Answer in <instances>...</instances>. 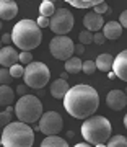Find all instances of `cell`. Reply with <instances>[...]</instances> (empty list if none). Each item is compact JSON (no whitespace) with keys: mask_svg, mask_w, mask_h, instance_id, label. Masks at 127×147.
<instances>
[{"mask_svg":"<svg viewBox=\"0 0 127 147\" xmlns=\"http://www.w3.org/2000/svg\"><path fill=\"white\" fill-rule=\"evenodd\" d=\"M64 108L75 119H88L100 108V95L91 85H75L64 96Z\"/></svg>","mask_w":127,"mask_h":147,"instance_id":"cell-1","label":"cell"},{"mask_svg":"<svg viewBox=\"0 0 127 147\" xmlns=\"http://www.w3.org/2000/svg\"><path fill=\"white\" fill-rule=\"evenodd\" d=\"M10 36H11V42L18 49L28 51V53H31L33 49H36L42 41L41 28L37 26L36 21H33V20H20L13 26Z\"/></svg>","mask_w":127,"mask_h":147,"instance_id":"cell-2","label":"cell"},{"mask_svg":"<svg viewBox=\"0 0 127 147\" xmlns=\"http://www.w3.org/2000/svg\"><path fill=\"white\" fill-rule=\"evenodd\" d=\"M3 147H33L34 144V131L29 124L11 121L8 126L2 129L0 136Z\"/></svg>","mask_w":127,"mask_h":147,"instance_id":"cell-3","label":"cell"},{"mask_svg":"<svg viewBox=\"0 0 127 147\" xmlns=\"http://www.w3.org/2000/svg\"><path fill=\"white\" fill-rule=\"evenodd\" d=\"M112 132V126L109 119L104 116H90L88 119H85L82 124V136L86 141V144H104L109 141Z\"/></svg>","mask_w":127,"mask_h":147,"instance_id":"cell-4","label":"cell"},{"mask_svg":"<svg viewBox=\"0 0 127 147\" xmlns=\"http://www.w3.org/2000/svg\"><path fill=\"white\" fill-rule=\"evenodd\" d=\"M15 115L20 123L25 124H34L42 116V103L36 95H25L20 96V100L15 105Z\"/></svg>","mask_w":127,"mask_h":147,"instance_id":"cell-5","label":"cell"},{"mask_svg":"<svg viewBox=\"0 0 127 147\" xmlns=\"http://www.w3.org/2000/svg\"><path fill=\"white\" fill-rule=\"evenodd\" d=\"M49 79H51V70L44 62H34L28 64L25 67V74H23V80L28 88H44L47 85Z\"/></svg>","mask_w":127,"mask_h":147,"instance_id":"cell-6","label":"cell"},{"mask_svg":"<svg viewBox=\"0 0 127 147\" xmlns=\"http://www.w3.org/2000/svg\"><path fill=\"white\" fill-rule=\"evenodd\" d=\"M74 23L75 18L72 15V11H69L67 8H59L49 18V28L57 36H65L67 33H70L74 30Z\"/></svg>","mask_w":127,"mask_h":147,"instance_id":"cell-7","label":"cell"},{"mask_svg":"<svg viewBox=\"0 0 127 147\" xmlns=\"http://www.w3.org/2000/svg\"><path fill=\"white\" fill-rule=\"evenodd\" d=\"M49 51L59 61H69L75 54V44L69 36H55L49 42Z\"/></svg>","mask_w":127,"mask_h":147,"instance_id":"cell-8","label":"cell"},{"mask_svg":"<svg viewBox=\"0 0 127 147\" xmlns=\"http://www.w3.org/2000/svg\"><path fill=\"white\" fill-rule=\"evenodd\" d=\"M37 123H39L37 124L39 126V131L42 134H46V137L57 136L64 127V119L57 111H46V113H42V116L39 118Z\"/></svg>","mask_w":127,"mask_h":147,"instance_id":"cell-9","label":"cell"},{"mask_svg":"<svg viewBox=\"0 0 127 147\" xmlns=\"http://www.w3.org/2000/svg\"><path fill=\"white\" fill-rule=\"evenodd\" d=\"M106 103L112 111H121L127 106V95L122 90H111L106 95Z\"/></svg>","mask_w":127,"mask_h":147,"instance_id":"cell-10","label":"cell"},{"mask_svg":"<svg viewBox=\"0 0 127 147\" xmlns=\"http://www.w3.org/2000/svg\"><path fill=\"white\" fill-rule=\"evenodd\" d=\"M112 72L116 77H119L121 80L127 82V49L121 51L114 57V62H112Z\"/></svg>","mask_w":127,"mask_h":147,"instance_id":"cell-11","label":"cell"},{"mask_svg":"<svg viewBox=\"0 0 127 147\" xmlns=\"http://www.w3.org/2000/svg\"><path fill=\"white\" fill-rule=\"evenodd\" d=\"M83 25L86 28V31L90 33H98L101 28L104 26V18L95 11H88L83 18Z\"/></svg>","mask_w":127,"mask_h":147,"instance_id":"cell-12","label":"cell"},{"mask_svg":"<svg viewBox=\"0 0 127 147\" xmlns=\"http://www.w3.org/2000/svg\"><path fill=\"white\" fill-rule=\"evenodd\" d=\"M18 61V53L15 47L11 46H3L0 49V65L2 69H10L11 65H15Z\"/></svg>","mask_w":127,"mask_h":147,"instance_id":"cell-13","label":"cell"},{"mask_svg":"<svg viewBox=\"0 0 127 147\" xmlns=\"http://www.w3.org/2000/svg\"><path fill=\"white\" fill-rule=\"evenodd\" d=\"M18 13V5L13 0H0V21L13 20Z\"/></svg>","mask_w":127,"mask_h":147,"instance_id":"cell-14","label":"cell"},{"mask_svg":"<svg viewBox=\"0 0 127 147\" xmlns=\"http://www.w3.org/2000/svg\"><path fill=\"white\" fill-rule=\"evenodd\" d=\"M103 36L106 39H119L122 36V28L119 21H108L103 26Z\"/></svg>","mask_w":127,"mask_h":147,"instance_id":"cell-15","label":"cell"},{"mask_svg":"<svg viewBox=\"0 0 127 147\" xmlns=\"http://www.w3.org/2000/svg\"><path fill=\"white\" fill-rule=\"evenodd\" d=\"M69 88L70 87H69V84H67V80L57 79L51 84V95H52L55 100H64V96L67 95Z\"/></svg>","mask_w":127,"mask_h":147,"instance_id":"cell-16","label":"cell"},{"mask_svg":"<svg viewBox=\"0 0 127 147\" xmlns=\"http://www.w3.org/2000/svg\"><path fill=\"white\" fill-rule=\"evenodd\" d=\"M112 62H114V57H112L111 54H100L98 57H96L95 64H96V69L101 70V72H111L112 70Z\"/></svg>","mask_w":127,"mask_h":147,"instance_id":"cell-17","label":"cell"},{"mask_svg":"<svg viewBox=\"0 0 127 147\" xmlns=\"http://www.w3.org/2000/svg\"><path fill=\"white\" fill-rule=\"evenodd\" d=\"M15 101V92L10 85H0V106H10Z\"/></svg>","mask_w":127,"mask_h":147,"instance_id":"cell-18","label":"cell"},{"mask_svg":"<svg viewBox=\"0 0 127 147\" xmlns=\"http://www.w3.org/2000/svg\"><path fill=\"white\" fill-rule=\"evenodd\" d=\"M41 147H69V142L64 137L59 136H47L44 137L41 142Z\"/></svg>","mask_w":127,"mask_h":147,"instance_id":"cell-19","label":"cell"},{"mask_svg":"<svg viewBox=\"0 0 127 147\" xmlns=\"http://www.w3.org/2000/svg\"><path fill=\"white\" fill-rule=\"evenodd\" d=\"M82 65H83L82 59L74 56V57H70L69 61H65V72L67 74H78L80 70H82Z\"/></svg>","mask_w":127,"mask_h":147,"instance_id":"cell-20","label":"cell"},{"mask_svg":"<svg viewBox=\"0 0 127 147\" xmlns=\"http://www.w3.org/2000/svg\"><path fill=\"white\" fill-rule=\"evenodd\" d=\"M55 13V7H54L52 2H42L41 5H39V16H44V18H51V16Z\"/></svg>","mask_w":127,"mask_h":147,"instance_id":"cell-21","label":"cell"},{"mask_svg":"<svg viewBox=\"0 0 127 147\" xmlns=\"http://www.w3.org/2000/svg\"><path fill=\"white\" fill-rule=\"evenodd\" d=\"M100 0H69V5L75 8H93Z\"/></svg>","mask_w":127,"mask_h":147,"instance_id":"cell-22","label":"cell"},{"mask_svg":"<svg viewBox=\"0 0 127 147\" xmlns=\"http://www.w3.org/2000/svg\"><path fill=\"white\" fill-rule=\"evenodd\" d=\"M106 147H127V141H126V137L124 136L117 134V136L109 137V141H108V146Z\"/></svg>","mask_w":127,"mask_h":147,"instance_id":"cell-23","label":"cell"},{"mask_svg":"<svg viewBox=\"0 0 127 147\" xmlns=\"http://www.w3.org/2000/svg\"><path fill=\"white\" fill-rule=\"evenodd\" d=\"M8 72H10L11 79H23V74H25V67L21 65V64H15V65H11L8 69Z\"/></svg>","mask_w":127,"mask_h":147,"instance_id":"cell-24","label":"cell"},{"mask_svg":"<svg viewBox=\"0 0 127 147\" xmlns=\"http://www.w3.org/2000/svg\"><path fill=\"white\" fill-rule=\"evenodd\" d=\"M93 11H95V13H98V15L103 16V13H111V7L108 5L106 2L100 0V2H98V3H96V5L93 7Z\"/></svg>","mask_w":127,"mask_h":147,"instance_id":"cell-25","label":"cell"},{"mask_svg":"<svg viewBox=\"0 0 127 147\" xmlns=\"http://www.w3.org/2000/svg\"><path fill=\"white\" fill-rule=\"evenodd\" d=\"M18 61H20L21 65H25V67H26L28 64L33 62V54L28 53V51H21V53L18 54Z\"/></svg>","mask_w":127,"mask_h":147,"instance_id":"cell-26","label":"cell"},{"mask_svg":"<svg viewBox=\"0 0 127 147\" xmlns=\"http://www.w3.org/2000/svg\"><path fill=\"white\" fill-rule=\"evenodd\" d=\"M13 82L8 69H0V85H10Z\"/></svg>","mask_w":127,"mask_h":147,"instance_id":"cell-27","label":"cell"},{"mask_svg":"<svg viewBox=\"0 0 127 147\" xmlns=\"http://www.w3.org/2000/svg\"><path fill=\"white\" fill-rule=\"evenodd\" d=\"M78 41H80V44H91V42H93V33H90V31H86V30H85V31H82L78 34Z\"/></svg>","mask_w":127,"mask_h":147,"instance_id":"cell-28","label":"cell"},{"mask_svg":"<svg viewBox=\"0 0 127 147\" xmlns=\"http://www.w3.org/2000/svg\"><path fill=\"white\" fill-rule=\"evenodd\" d=\"M82 70H83L86 75H93V74H95V70H96L95 61H85L83 65H82Z\"/></svg>","mask_w":127,"mask_h":147,"instance_id":"cell-29","label":"cell"},{"mask_svg":"<svg viewBox=\"0 0 127 147\" xmlns=\"http://www.w3.org/2000/svg\"><path fill=\"white\" fill-rule=\"evenodd\" d=\"M11 123V115L7 113V111H2L0 113V127H5Z\"/></svg>","mask_w":127,"mask_h":147,"instance_id":"cell-30","label":"cell"},{"mask_svg":"<svg viewBox=\"0 0 127 147\" xmlns=\"http://www.w3.org/2000/svg\"><path fill=\"white\" fill-rule=\"evenodd\" d=\"M104 41H106V38L103 36V33H95V34H93V42H95V44H104Z\"/></svg>","mask_w":127,"mask_h":147,"instance_id":"cell-31","label":"cell"},{"mask_svg":"<svg viewBox=\"0 0 127 147\" xmlns=\"http://www.w3.org/2000/svg\"><path fill=\"white\" fill-rule=\"evenodd\" d=\"M119 25H121L122 30H124V28L127 30V10H124L121 13V16H119Z\"/></svg>","mask_w":127,"mask_h":147,"instance_id":"cell-32","label":"cell"},{"mask_svg":"<svg viewBox=\"0 0 127 147\" xmlns=\"http://www.w3.org/2000/svg\"><path fill=\"white\" fill-rule=\"evenodd\" d=\"M36 25L39 28H46V26H49V18H44V16H39L36 20Z\"/></svg>","mask_w":127,"mask_h":147,"instance_id":"cell-33","label":"cell"},{"mask_svg":"<svg viewBox=\"0 0 127 147\" xmlns=\"http://www.w3.org/2000/svg\"><path fill=\"white\" fill-rule=\"evenodd\" d=\"M16 93L20 95V96L28 95V87H26V85H18V87H16Z\"/></svg>","mask_w":127,"mask_h":147,"instance_id":"cell-34","label":"cell"},{"mask_svg":"<svg viewBox=\"0 0 127 147\" xmlns=\"http://www.w3.org/2000/svg\"><path fill=\"white\" fill-rule=\"evenodd\" d=\"M0 41L3 42V44H8V42H11V36L8 33H3V36L0 38Z\"/></svg>","mask_w":127,"mask_h":147,"instance_id":"cell-35","label":"cell"},{"mask_svg":"<svg viewBox=\"0 0 127 147\" xmlns=\"http://www.w3.org/2000/svg\"><path fill=\"white\" fill-rule=\"evenodd\" d=\"M85 53V46L83 44H75V54H83Z\"/></svg>","mask_w":127,"mask_h":147,"instance_id":"cell-36","label":"cell"},{"mask_svg":"<svg viewBox=\"0 0 127 147\" xmlns=\"http://www.w3.org/2000/svg\"><path fill=\"white\" fill-rule=\"evenodd\" d=\"M108 79H109V80L116 79V75H114V72H112V70H111V72H108Z\"/></svg>","mask_w":127,"mask_h":147,"instance_id":"cell-37","label":"cell"},{"mask_svg":"<svg viewBox=\"0 0 127 147\" xmlns=\"http://www.w3.org/2000/svg\"><path fill=\"white\" fill-rule=\"evenodd\" d=\"M75 147H91L90 144H86V142H80V144H77Z\"/></svg>","mask_w":127,"mask_h":147,"instance_id":"cell-38","label":"cell"},{"mask_svg":"<svg viewBox=\"0 0 127 147\" xmlns=\"http://www.w3.org/2000/svg\"><path fill=\"white\" fill-rule=\"evenodd\" d=\"M60 79H62V80H67V79H69V74H67V72H62V74H60Z\"/></svg>","mask_w":127,"mask_h":147,"instance_id":"cell-39","label":"cell"},{"mask_svg":"<svg viewBox=\"0 0 127 147\" xmlns=\"http://www.w3.org/2000/svg\"><path fill=\"white\" fill-rule=\"evenodd\" d=\"M124 126H126V127H127V115H126V116H124Z\"/></svg>","mask_w":127,"mask_h":147,"instance_id":"cell-40","label":"cell"},{"mask_svg":"<svg viewBox=\"0 0 127 147\" xmlns=\"http://www.w3.org/2000/svg\"><path fill=\"white\" fill-rule=\"evenodd\" d=\"M95 147H106L104 144H98V146H95Z\"/></svg>","mask_w":127,"mask_h":147,"instance_id":"cell-41","label":"cell"},{"mask_svg":"<svg viewBox=\"0 0 127 147\" xmlns=\"http://www.w3.org/2000/svg\"><path fill=\"white\" fill-rule=\"evenodd\" d=\"M0 30H2V21H0Z\"/></svg>","mask_w":127,"mask_h":147,"instance_id":"cell-42","label":"cell"},{"mask_svg":"<svg viewBox=\"0 0 127 147\" xmlns=\"http://www.w3.org/2000/svg\"><path fill=\"white\" fill-rule=\"evenodd\" d=\"M0 49H2V41H0Z\"/></svg>","mask_w":127,"mask_h":147,"instance_id":"cell-43","label":"cell"},{"mask_svg":"<svg viewBox=\"0 0 127 147\" xmlns=\"http://www.w3.org/2000/svg\"><path fill=\"white\" fill-rule=\"evenodd\" d=\"M124 93H126V95H127V88H126V92H124Z\"/></svg>","mask_w":127,"mask_h":147,"instance_id":"cell-44","label":"cell"},{"mask_svg":"<svg viewBox=\"0 0 127 147\" xmlns=\"http://www.w3.org/2000/svg\"><path fill=\"white\" fill-rule=\"evenodd\" d=\"M0 146H2V141H0Z\"/></svg>","mask_w":127,"mask_h":147,"instance_id":"cell-45","label":"cell"},{"mask_svg":"<svg viewBox=\"0 0 127 147\" xmlns=\"http://www.w3.org/2000/svg\"><path fill=\"white\" fill-rule=\"evenodd\" d=\"M126 141H127V137H126Z\"/></svg>","mask_w":127,"mask_h":147,"instance_id":"cell-46","label":"cell"}]
</instances>
